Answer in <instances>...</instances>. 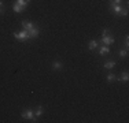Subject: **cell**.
Segmentation results:
<instances>
[{
  "mask_svg": "<svg viewBox=\"0 0 129 123\" xmlns=\"http://www.w3.org/2000/svg\"><path fill=\"white\" fill-rule=\"evenodd\" d=\"M98 47H99V42H98L96 40H91V41L88 42V49H89V51H95Z\"/></svg>",
  "mask_w": 129,
  "mask_h": 123,
  "instance_id": "8",
  "label": "cell"
},
{
  "mask_svg": "<svg viewBox=\"0 0 129 123\" xmlns=\"http://www.w3.org/2000/svg\"><path fill=\"white\" fill-rule=\"evenodd\" d=\"M3 7H4V3H3L2 0H0V15H2L3 12H4V11H3Z\"/></svg>",
  "mask_w": 129,
  "mask_h": 123,
  "instance_id": "17",
  "label": "cell"
},
{
  "mask_svg": "<svg viewBox=\"0 0 129 123\" xmlns=\"http://www.w3.org/2000/svg\"><path fill=\"white\" fill-rule=\"evenodd\" d=\"M106 81L109 82V84H111V82H114V81H117V75H115V74H113V73H110L109 75L106 77Z\"/></svg>",
  "mask_w": 129,
  "mask_h": 123,
  "instance_id": "12",
  "label": "cell"
},
{
  "mask_svg": "<svg viewBox=\"0 0 129 123\" xmlns=\"http://www.w3.org/2000/svg\"><path fill=\"white\" fill-rule=\"evenodd\" d=\"M14 37L17 40H19V41H22V42H26V41H29L30 40V36H29V33L26 32V30H21V32H14L13 33Z\"/></svg>",
  "mask_w": 129,
  "mask_h": 123,
  "instance_id": "3",
  "label": "cell"
},
{
  "mask_svg": "<svg viewBox=\"0 0 129 123\" xmlns=\"http://www.w3.org/2000/svg\"><path fill=\"white\" fill-rule=\"evenodd\" d=\"M128 79H129V73L126 71V70H125V71H122L119 77H117V81H119V82H126Z\"/></svg>",
  "mask_w": 129,
  "mask_h": 123,
  "instance_id": "7",
  "label": "cell"
},
{
  "mask_svg": "<svg viewBox=\"0 0 129 123\" xmlns=\"http://www.w3.org/2000/svg\"><path fill=\"white\" fill-rule=\"evenodd\" d=\"M99 44H102V45H111V44H114L115 42V40H114V37H113L111 34H107V36H104V37H102V38L99 40Z\"/></svg>",
  "mask_w": 129,
  "mask_h": 123,
  "instance_id": "4",
  "label": "cell"
},
{
  "mask_svg": "<svg viewBox=\"0 0 129 123\" xmlns=\"http://www.w3.org/2000/svg\"><path fill=\"white\" fill-rule=\"evenodd\" d=\"M21 118L26 119V120H29V122H37V118L35 116V111H33L32 108H26L25 111H22Z\"/></svg>",
  "mask_w": 129,
  "mask_h": 123,
  "instance_id": "2",
  "label": "cell"
},
{
  "mask_svg": "<svg viewBox=\"0 0 129 123\" xmlns=\"http://www.w3.org/2000/svg\"><path fill=\"white\" fill-rule=\"evenodd\" d=\"M107 34H110V30H109V29H103V32H102V37L107 36Z\"/></svg>",
  "mask_w": 129,
  "mask_h": 123,
  "instance_id": "16",
  "label": "cell"
},
{
  "mask_svg": "<svg viewBox=\"0 0 129 123\" xmlns=\"http://www.w3.org/2000/svg\"><path fill=\"white\" fill-rule=\"evenodd\" d=\"M115 66H117L115 60H106L103 63V69H106V70H113Z\"/></svg>",
  "mask_w": 129,
  "mask_h": 123,
  "instance_id": "6",
  "label": "cell"
},
{
  "mask_svg": "<svg viewBox=\"0 0 129 123\" xmlns=\"http://www.w3.org/2000/svg\"><path fill=\"white\" fill-rule=\"evenodd\" d=\"M110 3H111V4H121V3H122V0H111Z\"/></svg>",
  "mask_w": 129,
  "mask_h": 123,
  "instance_id": "18",
  "label": "cell"
},
{
  "mask_svg": "<svg viewBox=\"0 0 129 123\" xmlns=\"http://www.w3.org/2000/svg\"><path fill=\"white\" fill-rule=\"evenodd\" d=\"M107 53H110V48L107 47V45H103V47L99 49V55L104 56V55H107Z\"/></svg>",
  "mask_w": 129,
  "mask_h": 123,
  "instance_id": "11",
  "label": "cell"
},
{
  "mask_svg": "<svg viewBox=\"0 0 129 123\" xmlns=\"http://www.w3.org/2000/svg\"><path fill=\"white\" fill-rule=\"evenodd\" d=\"M118 56H119V57H122V59H125V57L128 56V48H125V49H119V51H118Z\"/></svg>",
  "mask_w": 129,
  "mask_h": 123,
  "instance_id": "15",
  "label": "cell"
},
{
  "mask_svg": "<svg viewBox=\"0 0 129 123\" xmlns=\"http://www.w3.org/2000/svg\"><path fill=\"white\" fill-rule=\"evenodd\" d=\"M23 10H25V8H22L19 4H17V3L14 2V6H13V11H14V12H17V14H19V12H22Z\"/></svg>",
  "mask_w": 129,
  "mask_h": 123,
  "instance_id": "14",
  "label": "cell"
},
{
  "mask_svg": "<svg viewBox=\"0 0 129 123\" xmlns=\"http://www.w3.org/2000/svg\"><path fill=\"white\" fill-rule=\"evenodd\" d=\"M33 111H35V116H36V118H40V116L44 113V108H43V105H37Z\"/></svg>",
  "mask_w": 129,
  "mask_h": 123,
  "instance_id": "9",
  "label": "cell"
},
{
  "mask_svg": "<svg viewBox=\"0 0 129 123\" xmlns=\"http://www.w3.org/2000/svg\"><path fill=\"white\" fill-rule=\"evenodd\" d=\"M110 11L117 17H126L128 15V7H122L121 4H111L110 3Z\"/></svg>",
  "mask_w": 129,
  "mask_h": 123,
  "instance_id": "1",
  "label": "cell"
},
{
  "mask_svg": "<svg viewBox=\"0 0 129 123\" xmlns=\"http://www.w3.org/2000/svg\"><path fill=\"white\" fill-rule=\"evenodd\" d=\"M52 70H62L63 69V64L62 62H52Z\"/></svg>",
  "mask_w": 129,
  "mask_h": 123,
  "instance_id": "10",
  "label": "cell"
},
{
  "mask_svg": "<svg viewBox=\"0 0 129 123\" xmlns=\"http://www.w3.org/2000/svg\"><path fill=\"white\" fill-rule=\"evenodd\" d=\"M29 2H30V0H15V3H17V4H19L22 8H26L27 4H29Z\"/></svg>",
  "mask_w": 129,
  "mask_h": 123,
  "instance_id": "13",
  "label": "cell"
},
{
  "mask_svg": "<svg viewBox=\"0 0 129 123\" xmlns=\"http://www.w3.org/2000/svg\"><path fill=\"white\" fill-rule=\"evenodd\" d=\"M124 41H125V48H128V45H129V37H128V36L125 37V40H124Z\"/></svg>",
  "mask_w": 129,
  "mask_h": 123,
  "instance_id": "19",
  "label": "cell"
},
{
  "mask_svg": "<svg viewBox=\"0 0 129 123\" xmlns=\"http://www.w3.org/2000/svg\"><path fill=\"white\" fill-rule=\"evenodd\" d=\"M21 26H22L23 30H26V32H30L33 27H36V23L29 22V21H22V22H21Z\"/></svg>",
  "mask_w": 129,
  "mask_h": 123,
  "instance_id": "5",
  "label": "cell"
}]
</instances>
